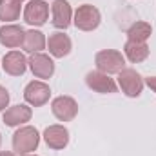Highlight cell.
Masks as SVG:
<instances>
[{
    "instance_id": "obj_13",
    "label": "cell",
    "mask_w": 156,
    "mask_h": 156,
    "mask_svg": "<svg viewBox=\"0 0 156 156\" xmlns=\"http://www.w3.org/2000/svg\"><path fill=\"white\" fill-rule=\"evenodd\" d=\"M33 116V111L29 105L26 104H18V105H13V107H7L4 111V116L2 122L7 125V127H20L24 123H27Z\"/></svg>"
},
{
    "instance_id": "obj_18",
    "label": "cell",
    "mask_w": 156,
    "mask_h": 156,
    "mask_svg": "<svg viewBox=\"0 0 156 156\" xmlns=\"http://www.w3.org/2000/svg\"><path fill=\"white\" fill-rule=\"evenodd\" d=\"M22 2L20 0H0V20L11 24L20 18Z\"/></svg>"
},
{
    "instance_id": "obj_9",
    "label": "cell",
    "mask_w": 156,
    "mask_h": 156,
    "mask_svg": "<svg viewBox=\"0 0 156 156\" xmlns=\"http://www.w3.org/2000/svg\"><path fill=\"white\" fill-rule=\"evenodd\" d=\"M42 136H44L45 145L49 149H55V151H62L69 144V131H67V127H64L60 123L45 127V131H44Z\"/></svg>"
},
{
    "instance_id": "obj_1",
    "label": "cell",
    "mask_w": 156,
    "mask_h": 156,
    "mask_svg": "<svg viewBox=\"0 0 156 156\" xmlns=\"http://www.w3.org/2000/svg\"><path fill=\"white\" fill-rule=\"evenodd\" d=\"M40 133L33 125H22L13 134V151L20 156H27L38 149Z\"/></svg>"
},
{
    "instance_id": "obj_24",
    "label": "cell",
    "mask_w": 156,
    "mask_h": 156,
    "mask_svg": "<svg viewBox=\"0 0 156 156\" xmlns=\"http://www.w3.org/2000/svg\"><path fill=\"white\" fill-rule=\"evenodd\" d=\"M27 156H37V154H27Z\"/></svg>"
},
{
    "instance_id": "obj_11",
    "label": "cell",
    "mask_w": 156,
    "mask_h": 156,
    "mask_svg": "<svg viewBox=\"0 0 156 156\" xmlns=\"http://www.w3.org/2000/svg\"><path fill=\"white\" fill-rule=\"evenodd\" d=\"M27 64H29V69H31L33 76L40 78V80H49L55 75V62L49 55H44V53L31 55Z\"/></svg>"
},
{
    "instance_id": "obj_22",
    "label": "cell",
    "mask_w": 156,
    "mask_h": 156,
    "mask_svg": "<svg viewBox=\"0 0 156 156\" xmlns=\"http://www.w3.org/2000/svg\"><path fill=\"white\" fill-rule=\"evenodd\" d=\"M0 156H16V153H11V151H0Z\"/></svg>"
},
{
    "instance_id": "obj_7",
    "label": "cell",
    "mask_w": 156,
    "mask_h": 156,
    "mask_svg": "<svg viewBox=\"0 0 156 156\" xmlns=\"http://www.w3.org/2000/svg\"><path fill=\"white\" fill-rule=\"evenodd\" d=\"M51 111L56 120L60 122H71L78 115V104L73 96H56L51 102Z\"/></svg>"
},
{
    "instance_id": "obj_15",
    "label": "cell",
    "mask_w": 156,
    "mask_h": 156,
    "mask_svg": "<svg viewBox=\"0 0 156 156\" xmlns=\"http://www.w3.org/2000/svg\"><path fill=\"white\" fill-rule=\"evenodd\" d=\"M24 27L18 24H5L0 27V44L7 49H15V47H22L24 42Z\"/></svg>"
},
{
    "instance_id": "obj_6",
    "label": "cell",
    "mask_w": 156,
    "mask_h": 156,
    "mask_svg": "<svg viewBox=\"0 0 156 156\" xmlns=\"http://www.w3.org/2000/svg\"><path fill=\"white\" fill-rule=\"evenodd\" d=\"M47 18H49V4L45 0H29L27 5L24 7V20L33 27L44 26Z\"/></svg>"
},
{
    "instance_id": "obj_12",
    "label": "cell",
    "mask_w": 156,
    "mask_h": 156,
    "mask_svg": "<svg viewBox=\"0 0 156 156\" xmlns=\"http://www.w3.org/2000/svg\"><path fill=\"white\" fill-rule=\"evenodd\" d=\"M2 69L9 75V76H22L26 71H27V67H29V64H27V58L24 56V53H20V51H9V53H5V56L2 58Z\"/></svg>"
},
{
    "instance_id": "obj_2",
    "label": "cell",
    "mask_w": 156,
    "mask_h": 156,
    "mask_svg": "<svg viewBox=\"0 0 156 156\" xmlns=\"http://www.w3.org/2000/svg\"><path fill=\"white\" fill-rule=\"evenodd\" d=\"M94 64L105 75H118L125 67V56L116 49H102L94 55Z\"/></svg>"
},
{
    "instance_id": "obj_20",
    "label": "cell",
    "mask_w": 156,
    "mask_h": 156,
    "mask_svg": "<svg viewBox=\"0 0 156 156\" xmlns=\"http://www.w3.org/2000/svg\"><path fill=\"white\" fill-rule=\"evenodd\" d=\"M7 105H9V91L4 85H0V113L5 111Z\"/></svg>"
},
{
    "instance_id": "obj_17",
    "label": "cell",
    "mask_w": 156,
    "mask_h": 156,
    "mask_svg": "<svg viewBox=\"0 0 156 156\" xmlns=\"http://www.w3.org/2000/svg\"><path fill=\"white\" fill-rule=\"evenodd\" d=\"M47 47V38L45 35L38 31V29H29L24 35V42H22V49L29 55H37L42 53V49Z\"/></svg>"
},
{
    "instance_id": "obj_3",
    "label": "cell",
    "mask_w": 156,
    "mask_h": 156,
    "mask_svg": "<svg viewBox=\"0 0 156 156\" xmlns=\"http://www.w3.org/2000/svg\"><path fill=\"white\" fill-rule=\"evenodd\" d=\"M118 85L122 89V93L129 98H138L144 91V78L142 75L136 71V69H131V67H123L120 73H118Z\"/></svg>"
},
{
    "instance_id": "obj_10",
    "label": "cell",
    "mask_w": 156,
    "mask_h": 156,
    "mask_svg": "<svg viewBox=\"0 0 156 156\" xmlns=\"http://www.w3.org/2000/svg\"><path fill=\"white\" fill-rule=\"evenodd\" d=\"M51 24L56 29H67L73 24V9L67 0H55L51 4Z\"/></svg>"
},
{
    "instance_id": "obj_16",
    "label": "cell",
    "mask_w": 156,
    "mask_h": 156,
    "mask_svg": "<svg viewBox=\"0 0 156 156\" xmlns=\"http://www.w3.org/2000/svg\"><path fill=\"white\" fill-rule=\"evenodd\" d=\"M123 56L131 64H140L149 56V45L147 42H136V40H127L123 45Z\"/></svg>"
},
{
    "instance_id": "obj_4",
    "label": "cell",
    "mask_w": 156,
    "mask_h": 156,
    "mask_svg": "<svg viewBox=\"0 0 156 156\" xmlns=\"http://www.w3.org/2000/svg\"><path fill=\"white\" fill-rule=\"evenodd\" d=\"M100 22H102V15L91 4L78 5V9L75 11V16H73V24L80 31H94L100 26Z\"/></svg>"
},
{
    "instance_id": "obj_21",
    "label": "cell",
    "mask_w": 156,
    "mask_h": 156,
    "mask_svg": "<svg viewBox=\"0 0 156 156\" xmlns=\"http://www.w3.org/2000/svg\"><path fill=\"white\" fill-rule=\"evenodd\" d=\"M144 82H145V85H147L149 89H153V91L156 93V76H147Z\"/></svg>"
},
{
    "instance_id": "obj_19",
    "label": "cell",
    "mask_w": 156,
    "mask_h": 156,
    "mask_svg": "<svg viewBox=\"0 0 156 156\" xmlns=\"http://www.w3.org/2000/svg\"><path fill=\"white\" fill-rule=\"evenodd\" d=\"M127 40H136V42H147L153 35V26L149 22H144V20H138L134 22L129 29H127Z\"/></svg>"
},
{
    "instance_id": "obj_5",
    "label": "cell",
    "mask_w": 156,
    "mask_h": 156,
    "mask_svg": "<svg viewBox=\"0 0 156 156\" xmlns=\"http://www.w3.org/2000/svg\"><path fill=\"white\" fill-rule=\"evenodd\" d=\"M49 98H51V87L44 80H33L24 89V100L33 107L45 105L49 102Z\"/></svg>"
},
{
    "instance_id": "obj_25",
    "label": "cell",
    "mask_w": 156,
    "mask_h": 156,
    "mask_svg": "<svg viewBox=\"0 0 156 156\" xmlns=\"http://www.w3.org/2000/svg\"><path fill=\"white\" fill-rule=\"evenodd\" d=\"M20 2H22V0H20Z\"/></svg>"
},
{
    "instance_id": "obj_23",
    "label": "cell",
    "mask_w": 156,
    "mask_h": 156,
    "mask_svg": "<svg viewBox=\"0 0 156 156\" xmlns=\"http://www.w3.org/2000/svg\"><path fill=\"white\" fill-rule=\"evenodd\" d=\"M0 145H2V134H0Z\"/></svg>"
},
{
    "instance_id": "obj_8",
    "label": "cell",
    "mask_w": 156,
    "mask_h": 156,
    "mask_svg": "<svg viewBox=\"0 0 156 156\" xmlns=\"http://www.w3.org/2000/svg\"><path fill=\"white\" fill-rule=\"evenodd\" d=\"M85 83L91 91L100 93V94H113L116 93V82L109 75L102 73V71H89L85 75Z\"/></svg>"
},
{
    "instance_id": "obj_14",
    "label": "cell",
    "mask_w": 156,
    "mask_h": 156,
    "mask_svg": "<svg viewBox=\"0 0 156 156\" xmlns=\"http://www.w3.org/2000/svg\"><path fill=\"white\" fill-rule=\"evenodd\" d=\"M47 49H49L51 56H55V58H64V56H67V55L71 53L73 42H71V38H69L66 33L56 31V33H51V35H49V38H47Z\"/></svg>"
}]
</instances>
